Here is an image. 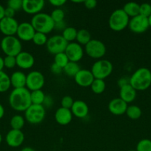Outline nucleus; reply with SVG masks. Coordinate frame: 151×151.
Here are the masks:
<instances>
[{
  "instance_id": "nucleus-1",
  "label": "nucleus",
  "mask_w": 151,
  "mask_h": 151,
  "mask_svg": "<svg viewBox=\"0 0 151 151\" xmlns=\"http://www.w3.org/2000/svg\"><path fill=\"white\" fill-rule=\"evenodd\" d=\"M10 106L16 111L25 112L32 105L30 98V91L26 87L13 88L9 95Z\"/></svg>"
},
{
  "instance_id": "nucleus-2",
  "label": "nucleus",
  "mask_w": 151,
  "mask_h": 151,
  "mask_svg": "<svg viewBox=\"0 0 151 151\" xmlns=\"http://www.w3.org/2000/svg\"><path fill=\"white\" fill-rule=\"evenodd\" d=\"M130 84L136 91L147 90L151 86V71L145 67L138 69L130 77Z\"/></svg>"
},
{
  "instance_id": "nucleus-3",
  "label": "nucleus",
  "mask_w": 151,
  "mask_h": 151,
  "mask_svg": "<svg viewBox=\"0 0 151 151\" xmlns=\"http://www.w3.org/2000/svg\"><path fill=\"white\" fill-rule=\"evenodd\" d=\"M30 24L36 32H41L46 35L52 32L55 27V22L50 15L41 12L33 16Z\"/></svg>"
},
{
  "instance_id": "nucleus-4",
  "label": "nucleus",
  "mask_w": 151,
  "mask_h": 151,
  "mask_svg": "<svg viewBox=\"0 0 151 151\" xmlns=\"http://www.w3.org/2000/svg\"><path fill=\"white\" fill-rule=\"evenodd\" d=\"M130 17L124 13L122 9L115 10L110 16L108 24L112 30L120 32L128 27Z\"/></svg>"
},
{
  "instance_id": "nucleus-5",
  "label": "nucleus",
  "mask_w": 151,
  "mask_h": 151,
  "mask_svg": "<svg viewBox=\"0 0 151 151\" xmlns=\"http://www.w3.org/2000/svg\"><path fill=\"white\" fill-rule=\"evenodd\" d=\"M1 49L6 56L16 57L22 52V44L20 40L16 36H4L1 39Z\"/></svg>"
},
{
  "instance_id": "nucleus-6",
  "label": "nucleus",
  "mask_w": 151,
  "mask_h": 151,
  "mask_svg": "<svg viewBox=\"0 0 151 151\" xmlns=\"http://www.w3.org/2000/svg\"><path fill=\"white\" fill-rule=\"evenodd\" d=\"M113 69V64L110 60L100 59L93 63L90 71L95 79L105 80L111 75Z\"/></svg>"
},
{
  "instance_id": "nucleus-7",
  "label": "nucleus",
  "mask_w": 151,
  "mask_h": 151,
  "mask_svg": "<svg viewBox=\"0 0 151 151\" xmlns=\"http://www.w3.org/2000/svg\"><path fill=\"white\" fill-rule=\"evenodd\" d=\"M45 115V108L42 105L32 104L25 111V119L32 125H37L44 120Z\"/></svg>"
},
{
  "instance_id": "nucleus-8",
  "label": "nucleus",
  "mask_w": 151,
  "mask_h": 151,
  "mask_svg": "<svg viewBox=\"0 0 151 151\" xmlns=\"http://www.w3.org/2000/svg\"><path fill=\"white\" fill-rule=\"evenodd\" d=\"M106 46L100 40L91 39L85 46L84 52L90 58L93 59H99L106 54Z\"/></svg>"
},
{
  "instance_id": "nucleus-9",
  "label": "nucleus",
  "mask_w": 151,
  "mask_h": 151,
  "mask_svg": "<svg viewBox=\"0 0 151 151\" xmlns=\"http://www.w3.org/2000/svg\"><path fill=\"white\" fill-rule=\"evenodd\" d=\"M68 44V43L62 35H55L48 38L46 47L50 54L55 55L59 53L65 52Z\"/></svg>"
},
{
  "instance_id": "nucleus-10",
  "label": "nucleus",
  "mask_w": 151,
  "mask_h": 151,
  "mask_svg": "<svg viewBox=\"0 0 151 151\" xmlns=\"http://www.w3.org/2000/svg\"><path fill=\"white\" fill-rule=\"evenodd\" d=\"M44 76L38 71H32L27 75L26 88L29 91L41 90L44 86Z\"/></svg>"
},
{
  "instance_id": "nucleus-11",
  "label": "nucleus",
  "mask_w": 151,
  "mask_h": 151,
  "mask_svg": "<svg viewBox=\"0 0 151 151\" xmlns=\"http://www.w3.org/2000/svg\"><path fill=\"white\" fill-rule=\"evenodd\" d=\"M128 27L130 31L134 33H143L150 27L148 18L144 17L142 15H138L135 17L130 18Z\"/></svg>"
},
{
  "instance_id": "nucleus-12",
  "label": "nucleus",
  "mask_w": 151,
  "mask_h": 151,
  "mask_svg": "<svg viewBox=\"0 0 151 151\" xmlns=\"http://www.w3.org/2000/svg\"><path fill=\"white\" fill-rule=\"evenodd\" d=\"M65 53L68 56L70 61L78 63L84 56V50L83 49L82 46L74 41V42L68 43L65 49Z\"/></svg>"
},
{
  "instance_id": "nucleus-13",
  "label": "nucleus",
  "mask_w": 151,
  "mask_h": 151,
  "mask_svg": "<svg viewBox=\"0 0 151 151\" xmlns=\"http://www.w3.org/2000/svg\"><path fill=\"white\" fill-rule=\"evenodd\" d=\"M19 24L14 18L4 17L0 21V32L4 36H13L16 35Z\"/></svg>"
},
{
  "instance_id": "nucleus-14",
  "label": "nucleus",
  "mask_w": 151,
  "mask_h": 151,
  "mask_svg": "<svg viewBox=\"0 0 151 151\" xmlns=\"http://www.w3.org/2000/svg\"><path fill=\"white\" fill-rule=\"evenodd\" d=\"M36 30L30 22H22L19 24L16 35L20 41H30L33 40Z\"/></svg>"
},
{
  "instance_id": "nucleus-15",
  "label": "nucleus",
  "mask_w": 151,
  "mask_h": 151,
  "mask_svg": "<svg viewBox=\"0 0 151 151\" xmlns=\"http://www.w3.org/2000/svg\"><path fill=\"white\" fill-rule=\"evenodd\" d=\"M5 141L10 147H18L23 144L25 141V134L21 130L11 129L7 132Z\"/></svg>"
},
{
  "instance_id": "nucleus-16",
  "label": "nucleus",
  "mask_w": 151,
  "mask_h": 151,
  "mask_svg": "<svg viewBox=\"0 0 151 151\" xmlns=\"http://www.w3.org/2000/svg\"><path fill=\"white\" fill-rule=\"evenodd\" d=\"M44 7L43 0H23L22 10L28 14L36 15L41 13Z\"/></svg>"
},
{
  "instance_id": "nucleus-17",
  "label": "nucleus",
  "mask_w": 151,
  "mask_h": 151,
  "mask_svg": "<svg viewBox=\"0 0 151 151\" xmlns=\"http://www.w3.org/2000/svg\"><path fill=\"white\" fill-rule=\"evenodd\" d=\"M16 66L22 69H29L33 66L35 58L28 52L22 51L16 57Z\"/></svg>"
},
{
  "instance_id": "nucleus-18",
  "label": "nucleus",
  "mask_w": 151,
  "mask_h": 151,
  "mask_svg": "<svg viewBox=\"0 0 151 151\" xmlns=\"http://www.w3.org/2000/svg\"><path fill=\"white\" fill-rule=\"evenodd\" d=\"M127 107H128V104L119 97L111 100L108 104L109 111L115 116H121L126 114Z\"/></svg>"
},
{
  "instance_id": "nucleus-19",
  "label": "nucleus",
  "mask_w": 151,
  "mask_h": 151,
  "mask_svg": "<svg viewBox=\"0 0 151 151\" xmlns=\"http://www.w3.org/2000/svg\"><path fill=\"white\" fill-rule=\"evenodd\" d=\"M76 83L79 86L88 87L91 86L95 80L91 71L88 69H81L74 77Z\"/></svg>"
},
{
  "instance_id": "nucleus-20",
  "label": "nucleus",
  "mask_w": 151,
  "mask_h": 151,
  "mask_svg": "<svg viewBox=\"0 0 151 151\" xmlns=\"http://www.w3.org/2000/svg\"><path fill=\"white\" fill-rule=\"evenodd\" d=\"M73 114L70 109L60 107L56 110L54 118L58 124L60 125H67L71 122L73 119Z\"/></svg>"
},
{
  "instance_id": "nucleus-21",
  "label": "nucleus",
  "mask_w": 151,
  "mask_h": 151,
  "mask_svg": "<svg viewBox=\"0 0 151 151\" xmlns=\"http://www.w3.org/2000/svg\"><path fill=\"white\" fill-rule=\"evenodd\" d=\"M73 115L76 117L82 119L86 117L89 113V107L87 103L83 100H76L70 109Z\"/></svg>"
},
{
  "instance_id": "nucleus-22",
  "label": "nucleus",
  "mask_w": 151,
  "mask_h": 151,
  "mask_svg": "<svg viewBox=\"0 0 151 151\" xmlns=\"http://www.w3.org/2000/svg\"><path fill=\"white\" fill-rule=\"evenodd\" d=\"M11 86L14 88H20L26 87L27 75L21 71L14 72L10 76Z\"/></svg>"
},
{
  "instance_id": "nucleus-23",
  "label": "nucleus",
  "mask_w": 151,
  "mask_h": 151,
  "mask_svg": "<svg viewBox=\"0 0 151 151\" xmlns=\"http://www.w3.org/2000/svg\"><path fill=\"white\" fill-rule=\"evenodd\" d=\"M136 97V91L130 86V84L120 88L119 98L124 100L127 104L134 101Z\"/></svg>"
},
{
  "instance_id": "nucleus-24",
  "label": "nucleus",
  "mask_w": 151,
  "mask_h": 151,
  "mask_svg": "<svg viewBox=\"0 0 151 151\" xmlns=\"http://www.w3.org/2000/svg\"><path fill=\"white\" fill-rule=\"evenodd\" d=\"M139 8H140V4L136 2L130 1V2L126 3L123 6L122 10L129 17L133 18L139 15Z\"/></svg>"
},
{
  "instance_id": "nucleus-25",
  "label": "nucleus",
  "mask_w": 151,
  "mask_h": 151,
  "mask_svg": "<svg viewBox=\"0 0 151 151\" xmlns=\"http://www.w3.org/2000/svg\"><path fill=\"white\" fill-rule=\"evenodd\" d=\"M78 30L73 27H67L63 31H62V37L66 40L68 43L74 42L76 41L77 36Z\"/></svg>"
},
{
  "instance_id": "nucleus-26",
  "label": "nucleus",
  "mask_w": 151,
  "mask_h": 151,
  "mask_svg": "<svg viewBox=\"0 0 151 151\" xmlns=\"http://www.w3.org/2000/svg\"><path fill=\"white\" fill-rule=\"evenodd\" d=\"M25 124V119L22 115L16 114L10 119V125L12 129L13 130H21L23 128Z\"/></svg>"
},
{
  "instance_id": "nucleus-27",
  "label": "nucleus",
  "mask_w": 151,
  "mask_h": 151,
  "mask_svg": "<svg viewBox=\"0 0 151 151\" xmlns=\"http://www.w3.org/2000/svg\"><path fill=\"white\" fill-rule=\"evenodd\" d=\"M11 86L10 76L4 71L0 72V93L8 91Z\"/></svg>"
},
{
  "instance_id": "nucleus-28",
  "label": "nucleus",
  "mask_w": 151,
  "mask_h": 151,
  "mask_svg": "<svg viewBox=\"0 0 151 151\" xmlns=\"http://www.w3.org/2000/svg\"><path fill=\"white\" fill-rule=\"evenodd\" d=\"M76 40V42L80 45L85 46L91 40V35L87 29H81L78 30Z\"/></svg>"
},
{
  "instance_id": "nucleus-29",
  "label": "nucleus",
  "mask_w": 151,
  "mask_h": 151,
  "mask_svg": "<svg viewBox=\"0 0 151 151\" xmlns=\"http://www.w3.org/2000/svg\"><path fill=\"white\" fill-rule=\"evenodd\" d=\"M45 97V94L41 89L30 91L31 103L33 105H43Z\"/></svg>"
},
{
  "instance_id": "nucleus-30",
  "label": "nucleus",
  "mask_w": 151,
  "mask_h": 151,
  "mask_svg": "<svg viewBox=\"0 0 151 151\" xmlns=\"http://www.w3.org/2000/svg\"><path fill=\"white\" fill-rule=\"evenodd\" d=\"M80 70L81 69H80L78 63L71 61H70L63 69V72H65V75H68V77H73V78Z\"/></svg>"
},
{
  "instance_id": "nucleus-31",
  "label": "nucleus",
  "mask_w": 151,
  "mask_h": 151,
  "mask_svg": "<svg viewBox=\"0 0 151 151\" xmlns=\"http://www.w3.org/2000/svg\"><path fill=\"white\" fill-rule=\"evenodd\" d=\"M126 114L130 119L136 120V119H139L142 116V109L138 106H135V105L129 106L127 107V111H126Z\"/></svg>"
},
{
  "instance_id": "nucleus-32",
  "label": "nucleus",
  "mask_w": 151,
  "mask_h": 151,
  "mask_svg": "<svg viewBox=\"0 0 151 151\" xmlns=\"http://www.w3.org/2000/svg\"><path fill=\"white\" fill-rule=\"evenodd\" d=\"M90 88L94 94H100L105 91L106 83L104 80L95 79L90 86Z\"/></svg>"
},
{
  "instance_id": "nucleus-33",
  "label": "nucleus",
  "mask_w": 151,
  "mask_h": 151,
  "mask_svg": "<svg viewBox=\"0 0 151 151\" xmlns=\"http://www.w3.org/2000/svg\"><path fill=\"white\" fill-rule=\"evenodd\" d=\"M69 62V59L65 52L59 53L54 55V63L62 69H64Z\"/></svg>"
},
{
  "instance_id": "nucleus-34",
  "label": "nucleus",
  "mask_w": 151,
  "mask_h": 151,
  "mask_svg": "<svg viewBox=\"0 0 151 151\" xmlns=\"http://www.w3.org/2000/svg\"><path fill=\"white\" fill-rule=\"evenodd\" d=\"M47 35L41 32H36L35 35H34L32 41L37 46H43L45 45L47 42Z\"/></svg>"
},
{
  "instance_id": "nucleus-35",
  "label": "nucleus",
  "mask_w": 151,
  "mask_h": 151,
  "mask_svg": "<svg viewBox=\"0 0 151 151\" xmlns=\"http://www.w3.org/2000/svg\"><path fill=\"white\" fill-rule=\"evenodd\" d=\"M52 19L55 23H59V22H63L65 19V13L64 10L61 8H56L53 10L50 13Z\"/></svg>"
},
{
  "instance_id": "nucleus-36",
  "label": "nucleus",
  "mask_w": 151,
  "mask_h": 151,
  "mask_svg": "<svg viewBox=\"0 0 151 151\" xmlns=\"http://www.w3.org/2000/svg\"><path fill=\"white\" fill-rule=\"evenodd\" d=\"M136 151H151V140L143 139L138 142L136 145Z\"/></svg>"
},
{
  "instance_id": "nucleus-37",
  "label": "nucleus",
  "mask_w": 151,
  "mask_h": 151,
  "mask_svg": "<svg viewBox=\"0 0 151 151\" xmlns=\"http://www.w3.org/2000/svg\"><path fill=\"white\" fill-rule=\"evenodd\" d=\"M139 15L148 18L151 15V4L149 3H142L140 4Z\"/></svg>"
},
{
  "instance_id": "nucleus-38",
  "label": "nucleus",
  "mask_w": 151,
  "mask_h": 151,
  "mask_svg": "<svg viewBox=\"0 0 151 151\" xmlns=\"http://www.w3.org/2000/svg\"><path fill=\"white\" fill-rule=\"evenodd\" d=\"M74 100L70 96H65L61 100V107L67 109H71L73 105Z\"/></svg>"
},
{
  "instance_id": "nucleus-39",
  "label": "nucleus",
  "mask_w": 151,
  "mask_h": 151,
  "mask_svg": "<svg viewBox=\"0 0 151 151\" xmlns=\"http://www.w3.org/2000/svg\"><path fill=\"white\" fill-rule=\"evenodd\" d=\"M4 67L7 69H13L16 66V59L14 56H5L4 58Z\"/></svg>"
},
{
  "instance_id": "nucleus-40",
  "label": "nucleus",
  "mask_w": 151,
  "mask_h": 151,
  "mask_svg": "<svg viewBox=\"0 0 151 151\" xmlns=\"http://www.w3.org/2000/svg\"><path fill=\"white\" fill-rule=\"evenodd\" d=\"M22 1L23 0H10L7 1V7H10L16 12L20 9H22Z\"/></svg>"
},
{
  "instance_id": "nucleus-41",
  "label": "nucleus",
  "mask_w": 151,
  "mask_h": 151,
  "mask_svg": "<svg viewBox=\"0 0 151 151\" xmlns=\"http://www.w3.org/2000/svg\"><path fill=\"white\" fill-rule=\"evenodd\" d=\"M83 3L86 8L87 9H93L97 5V1L96 0H86V1H84Z\"/></svg>"
},
{
  "instance_id": "nucleus-42",
  "label": "nucleus",
  "mask_w": 151,
  "mask_h": 151,
  "mask_svg": "<svg viewBox=\"0 0 151 151\" xmlns=\"http://www.w3.org/2000/svg\"><path fill=\"white\" fill-rule=\"evenodd\" d=\"M130 84V78H127V77H121L119 80L118 81V85L120 88L123 86Z\"/></svg>"
},
{
  "instance_id": "nucleus-43",
  "label": "nucleus",
  "mask_w": 151,
  "mask_h": 151,
  "mask_svg": "<svg viewBox=\"0 0 151 151\" xmlns=\"http://www.w3.org/2000/svg\"><path fill=\"white\" fill-rule=\"evenodd\" d=\"M50 71H51L53 74L59 75V74H61L62 72H63V69L59 67V66H57V65L55 64V63H53V64L51 65V66H50Z\"/></svg>"
},
{
  "instance_id": "nucleus-44",
  "label": "nucleus",
  "mask_w": 151,
  "mask_h": 151,
  "mask_svg": "<svg viewBox=\"0 0 151 151\" xmlns=\"http://www.w3.org/2000/svg\"><path fill=\"white\" fill-rule=\"evenodd\" d=\"M16 11L10 7H7L4 10V16L7 18H14Z\"/></svg>"
},
{
  "instance_id": "nucleus-45",
  "label": "nucleus",
  "mask_w": 151,
  "mask_h": 151,
  "mask_svg": "<svg viewBox=\"0 0 151 151\" xmlns=\"http://www.w3.org/2000/svg\"><path fill=\"white\" fill-rule=\"evenodd\" d=\"M53 98H52L49 95H46L45 97V99H44V103H43V105L42 106H44V108H49L50 107V106L53 105Z\"/></svg>"
},
{
  "instance_id": "nucleus-46",
  "label": "nucleus",
  "mask_w": 151,
  "mask_h": 151,
  "mask_svg": "<svg viewBox=\"0 0 151 151\" xmlns=\"http://www.w3.org/2000/svg\"><path fill=\"white\" fill-rule=\"evenodd\" d=\"M50 3L52 5L54 6V7L59 8V7L63 6L66 3V1L65 0H50Z\"/></svg>"
},
{
  "instance_id": "nucleus-47",
  "label": "nucleus",
  "mask_w": 151,
  "mask_h": 151,
  "mask_svg": "<svg viewBox=\"0 0 151 151\" xmlns=\"http://www.w3.org/2000/svg\"><path fill=\"white\" fill-rule=\"evenodd\" d=\"M66 25H65V22H59V23H55V27L54 29L56 28V29H58L59 30H62L63 31L64 29L66 28Z\"/></svg>"
},
{
  "instance_id": "nucleus-48",
  "label": "nucleus",
  "mask_w": 151,
  "mask_h": 151,
  "mask_svg": "<svg viewBox=\"0 0 151 151\" xmlns=\"http://www.w3.org/2000/svg\"><path fill=\"white\" fill-rule=\"evenodd\" d=\"M4 10H5V8L1 4H0V21L5 17L4 16Z\"/></svg>"
},
{
  "instance_id": "nucleus-49",
  "label": "nucleus",
  "mask_w": 151,
  "mask_h": 151,
  "mask_svg": "<svg viewBox=\"0 0 151 151\" xmlns=\"http://www.w3.org/2000/svg\"><path fill=\"white\" fill-rule=\"evenodd\" d=\"M4 112L5 111H4V106H3L0 103V119H2L3 118V116H4Z\"/></svg>"
},
{
  "instance_id": "nucleus-50",
  "label": "nucleus",
  "mask_w": 151,
  "mask_h": 151,
  "mask_svg": "<svg viewBox=\"0 0 151 151\" xmlns=\"http://www.w3.org/2000/svg\"><path fill=\"white\" fill-rule=\"evenodd\" d=\"M4 67V58L0 56V72L1 71H3V69Z\"/></svg>"
},
{
  "instance_id": "nucleus-51",
  "label": "nucleus",
  "mask_w": 151,
  "mask_h": 151,
  "mask_svg": "<svg viewBox=\"0 0 151 151\" xmlns=\"http://www.w3.org/2000/svg\"><path fill=\"white\" fill-rule=\"evenodd\" d=\"M21 151H36V150L30 147H24V148H22V150H21Z\"/></svg>"
},
{
  "instance_id": "nucleus-52",
  "label": "nucleus",
  "mask_w": 151,
  "mask_h": 151,
  "mask_svg": "<svg viewBox=\"0 0 151 151\" xmlns=\"http://www.w3.org/2000/svg\"><path fill=\"white\" fill-rule=\"evenodd\" d=\"M148 22H149V25L150 27H151V15L148 17Z\"/></svg>"
},
{
  "instance_id": "nucleus-53",
  "label": "nucleus",
  "mask_w": 151,
  "mask_h": 151,
  "mask_svg": "<svg viewBox=\"0 0 151 151\" xmlns=\"http://www.w3.org/2000/svg\"><path fill=\"white\" fill-rule=\"evenodd\" d=\"M73 2H74V3H82V2H84V1H73Z\"/></svg>"
},
{
  "instance_id": "nucleus-54",
  "label": "nucleus",
  "mask_w": 151,
  "mask_h": 151,
  "mask_svg": "<svg viewBox=\"0 0 151 151\" xmlns=\"http://www.w3.org/2000/svg\"><path fill=\"white\" fill-rule=\"evenodd\" d=\"M1 142H2V137H1V134H0V144L1 143Z\"/></svg>"
},
{
  "instance_id": "nucleus-55",
  "label": "nucleus",
  "mask_w": 151,
  "mask_h": 151,
  "mask_svg": "<svg viewBox=\"0 0 151 151\" xmlns=\"http://www.w3.org/2000/svg\"><path fill=\"white\" fill-rule=\"evenodd\" d=\"M127 151H136V150H127Z\"/></svg>"
},
{
  "instance_id": "nucleus-56",
  "label": "nucleus",
  "mask_w": 151,
  "mask_h": 151,
  "mask_svg": "<svg viewBox=\"0 0 151 151\" xmlns=\"http://www.w3.org/2000/svg\"><path fill=\"white\" fill-rule=\"evenodd\" d=\"M150 44H151V38H150Z\"/></svg>"
}]
</instances>
